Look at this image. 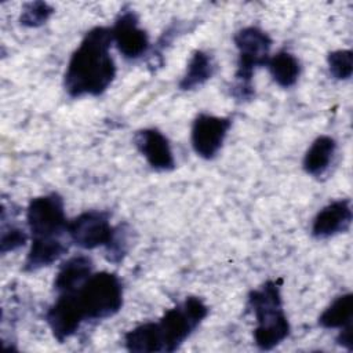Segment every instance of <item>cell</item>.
Returning <instances> with one entry per match:
<instances>
[{
  "instance_id": "cell-1",
  "label": "cell",
  "mask_w": 353,
  "mask_h": 353,
  "mask_svg": "<svg viewBox=\"0 0 353 353\" xmlns=\"http://www.w3.org/2000/svg\"><path fill=\"white\" fill-rule=\"evenodd\" d=\"M112 44V29L108 26H95L84 34L63 74L69 97H99L110 87L117 70L110 52Z\"/></svg>"
},
{
  "instance_id": "cell-2",
  "label": "cell",
  "mask_w": 353,
  "mask_h": 353,
  "mask_svg": "<svg viewBox=\"0 0 353 353\" xmlns=\"http://www.w3.org/2000/svg\"><path fill=\"white\" fill-rule=\"evenodd\" d=\"M281 280H268L251 290L247 306L254 313L256 327L254 342L261 350H272L290 335L291 325L283 309Z\"/></svg>"
},
{
  "instance_id": "cell-3",
  "label": "cell",
  "mask_w": 353,
  "mask_h": 353,
  "mask_svg": "<svg viewBox=\"0 0 353 353\" xmlns=\"http://www.w3.org/2000/svg\"><path fill=\"white\" fill-rule=\"evenodd\" d=\"M237 48V70L232 94L239 101H250L254 97L252 76L259 66H266L270 58L272 39L258 26L241 28L233 37Z\"/></svg>"
},
{
  "instance_id": "cell-4",
  "label": "cell",
  "mask_w": 353,
  "mask_h": 353,
  "mask_svg": "<svg viewBox=\"0 0 353 353\" xmlns=\"http://www.w3.org/2000/svg\"><path fill=\"white\" fill-rule=\"evenodd\" d=\"M74 292L85 321L109 319L123 306V283L112 272L92 273Z\"/></svg>"
},
{
  "instance_id": "cell-5",
  "label": "cell",
  "mask_w": 353,
  "mask_h": 353,
  "mask_svg": "<svg viewBox=\"0 0 353 353\" xmlns=\"http://www.w3.org/2000/svg\"><path fill=\"white\" fill-rule=\"evenodd\" d=\"M207 316L208 306L199 296H186L182 303L165 310L157 321L163 339V352L171 353L179 349Z\"/></svg>"
},
{
  "instance_id": "cell-6",
  "label": "cell",
  "mask_w": 353,
  "mask_h": 353,
  "mask_svg": "<svg viewBox=\"0 0 353 353\" xmlns=\"http://www.w3.org/2000/svg\"><path fill=\"white\" fill-rule=\"evenodd\" d=\"M26 223L32 239H52L68 234L69 219L65 201L57 192L32 199L26 207Z\"/></svg>"
},
{
  "instance_id": "cell-7",
  "label": "cell",
  "mask_w": 353,
  "mask_h": 353,
  "mask_svg": "<svg viewBox=\"0 0 353 353\" xmlns=\"http://www.w3.org/2000/svg\"><path fill=\"white\" fill-rule=\"evenodd\" d=\"M114 226L106 211L90 210L79 214L68 223L69 240L83 250L106 247L113 236Z\"/></svg>"
},
{
  "instance_id": "cell-8",
  "label": "cell",
  "mask_w": 353,
  "mask_h": 353,
  "mask_svg": "<svg viewBox=\"0 0 353 353\" xmlns=\"http://www.w3.org/2000/svg\"><path fill=\"white\" fill-rule=\"evenodd\" d=\"M232 127L229 117L200 113L192 124L190 142L194 153L201 159H214L223 146L228 131Z\"/></svg>"
},
{
  "instance_id": "cell-9",
  "label": "cell",
  "mask_w": 353,
  "mask_h": 353,
  "mask_svg": "<svg viewBox=\"0 0 353 353\" xmlns=\"http://www.w3.org/2000/svg\"><path fill=\"white\" fill-rule=\"evenodd\" d=\"M110 29L113 44L124 58L138 59L149 50V36L139 26V19L132 10L120 11Z\"/></svg>"
},
{
  "instance_id": "cell-10",
  "label": "cell",
  "mask_w": 353,
  "mask_h": 353,
  "mask_svg": "<svg viewBox=\"0 0 353 353\" xmlns=\"http://www.w3.org/2000/svg\"><path fill=\"white\" fill-rule=\"evenodd\" d=\"M46 321L58 342L74 335L81 323L85 321L76 292L58 294V298L46 313Z\"/></svg>"
},
{
  "instance_id": "cell-11",
  "label": "cell",
  "mask_w": 353,
  "mask_h": 353,
  "mask_svg": "<svg viewBox=\"0 0 353 353\" xmlns=\"http://www.w3.org/2000/svg\"><path fill=\"white\" fill-rule=\"evenodd\" d=\"M134 143L148 164L156 171H171L175 159L167 137L157 128H143L135 132Z\"/></svg>"
},
{
  "instance_id": "cell-12",
  "label": "cell",
  "mask_w": 353,
  "mask_h": 353,
  "mask_svg": "<svg viewBox=\"0 0 353 353\" xmlns=\"http://www.w3.org/2000/svg\"><path fill=\"white\" fill-rule=\"evenodd\" d=\"M353 219L349 199H339L323 207L312 222V236L316 239H328L343 233L350 228Z\"/></svg>"
},
{
  "instance_id": "cell-13",
  "label": "cell",
  "mask_w": 353,
  "mask_h": 353,
  "mask_svg": "<svg viewBox=\"0 0 353 353\" xmlns=\"http://www.w3.org/2000/svg\"><path fill=\"white\" fill-rule=\"evenodd\" d=\"M94 273V262L87 255H74L59 265L54 279V290L58 294L77 291Z\"/></svg>"
},
{
  "instance_id": "cell-14",
  "label": "cell",
  "mask_w": 353,
  "mask_h": 353,
  "mask_svg": "<svg viewBox=\"0 0 353 353\" xmlns=\"http://www.w3.org/2000/svg\"><path fill=\"white\" fill-rule=\"evenodd\" d=\"M69 250V244L63 237L32 239L30 248L23 262V272H36L41 268L52 265Z\"/></svg>"
},
{
  "instance_id": "cell-15",
  "label": "cell",
  "mask_w": 353,
  "mask_h": 353,
  "mask_svg": "<svg viewBox=\"0 0 353 353\" xmlns=\"http://www.w3.org/2000/svg\"><path fill=\"white\" fill-rule=\"evenodd\" d=\"M216 63L214 57L203 50H196L186 66L183 76L181 77L178 87L182 91H190L197 87H201L207 83L215 73Z\"/></svg>"
},
{
  "instance_id": "cell-16",
  "label": "cell",
  "mask_w": 353,
  "mask_h": 353,
  "mask_svg": "<svg viewBox=\"0 0 353 353\" xmlns=\"http://www.w3.org/2000/svg\"><path fill=\"white\" fill-rule=\"evenodd\" d=\"M335 152H336V142L332 137L330 135L317 137L303 156L302 167L305 172L312 176L323 175L328 170Z\"/></svg>"
},
{
  "instance_id": "cell-17",
  "label": "cell",
  "mask_w": 353,
  "mask_h": 353,
  "mask_svg": "<svg viewBox=\"0 0 353 353\" xmlns=\"http://www.w3.org/2000/svg\"><path fill=\"white\" fill-rule=\"evenodd\" d=\"M124 346L134 353L163 352V339L157 321L142 323L124 334Z\"/></svg>"
},
{
  "instance_id": "cell-18",
  "label": "cell",
  "mask_w": 353,
  "mask_h": 353,
  "mask_svg": "<svg viewBox=\"0 0 353 353\" xmlns=\"http://www.w3.org/2000/svg\"><path fill=\"white\" fill-rule=\"evenodd\" d=\"M266 66L273 81L283 88L292 87L301 74V63L298 58L285 50L270 55Z\"/></svg>"
},
{
  "instance_id": "cell-19",
  "label": "cell",
  "mask_w": 353,
  "mask_h": 353,
  "mask_svg": "<svg viewBox=\"0 0 353 353\" xmlns=\"http://www.w3.org/2000/svg\"><path fill=\"white\" fill-rule=\"evenodd\" d=\"M350 323H353V295L350 292L336 296L319 316V325L327 330H339Z\"/></svg>"
},
{
  "instance_id": "cell-20",
  "label": "cell",
  "mask_w": 353,
  "mask_h": 353,
  "mask_svg": "<svg viewBox=\"0 0 353 353\" xmlns=\"http://www.w3.org/2000/svg\"><path fill=\"white\" fill-rule=\"evenodd\" d=\"M130 250V229L127 223L114 226L113 236L105 247L106 259L112 263H120Z\"/></svg>"
},
{
  "instance_id": "cell-21",
  "label": "cell",
  "mask_w": 353,
  "mask_h": 353,
  "mask_svg": "<svg viewBox=\"0 0 353 353\" xmlns=\"http://www.w3.org/2000/svg\"><path fill=\"white\" fill-rule=\"evenodd\" d=\"M54 14V8L46 1L26 3L19 15V23L25 28H39Z\"/></svg>"
},
{
  "instance_id": "cell-22",
  "label": "cell",
  "mask_w": 353,
  "mask_h": 353,
  "mask_svg": "<svg viewBox=\"0 0 353 353\" xmlns=\"http://www.w3.org/2000/svg\"><path fill=\"white\" fill-rule=\"evenodd\" d=\"M330 74L336 80H347L353 73V54L350 50H336L328 54Z\"/></svg>"
},
{
  "instance_id": "cell-23",
  "label": "cell",
  "mask_w": 353,
  "mask_h": 353,
  "mask_svg": "<svg viewBox=\"0 0 353 353\" xmlns=\"http://www.w3.org/2000/svg\"><path fill=\"white\" fill-rule=\"evenodd\" d=\"M26 241H28V234L19 226H14V225H10L8 228L3 226L1 237H0L1 254L15 251V250L23 247L26 244Z\"/></svg>"
},
{
  "instance_id": "cell-24",
  "label": "cell",
  "mask_w": 353,
  "mask_h": 353,
  "mask_svg": "<svg viewBox=\"0 0 353 353\" xmlns=\"http://www.w3.org/2000/svg\"><path fill=\"white\" fill-rule=\"evenodd\" d=\"M336 342H338V345H341L346 350H349V352L353 350V323L339 328Z\"/></svg>"
}]
</instances>
